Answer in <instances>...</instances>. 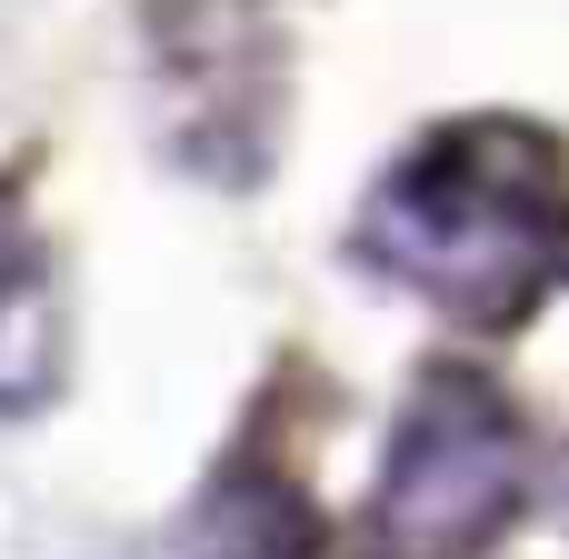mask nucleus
<instances>
[{
	"mask_svg": "<svg viewBox=\"0 0 569 559\" xmlns=\"http://www.w3.org/2000/svg\"><path fill=\"white\" fill-rule=\"evenodd\" d=\"M350 250L440 320L510 330L569 270V150L510 110L440 120L370 180Z\"/></svg>",
	"mask_w": 569,
	"mask_h": 559,
	"instance_id": "nucleus-1",
	"label": "nucleus"
},
{
	"mask_svg": "<svg viewBox=\"0 0 569 559\" xmlns=\"http://www.w3.org/2000/svg\"><path fill=\"white\" fill-rule=\"evenodd\" d=\"M530 500V430L490 370L440 360L390 430L380 460V550L390 559H480Z\"/></svg>",
	"mask_w": 569,
	"mask_h": 559,
	"instance_id": "nucleus-2",
	"label": "nucleus"
},
{
	"mask_svg": "<svg viewBox=\"0 0 569 559\" xmlns=\"http://www.w3.org/2000/svg\"><path fill=\"white\" fill-rule=\"evenodd\" d=\"M60 390V290L50 270H0V410H40Z\"/></svg>",
	"mask_w": 569,
	"mask_h": 559,
	"instance_id": "nucleus-3",
	"label": "nucleus"
},
{
	"mask_svg": "<svg viewBox=\"0 0 569 559\" xmlns=\"http://www.w3.org/2000/svg\"><path fill=\"white\" fill-rule=\"evenodd\" d=\"M230 559H320V530H310V510L290 500V490H240V510H230Z\"/></svg>",
	"mask_w": 569,
	"mask_h": 559,
	"instance_id": "nucleus-4",
	"label": "nucleus"
}]
</instances>
